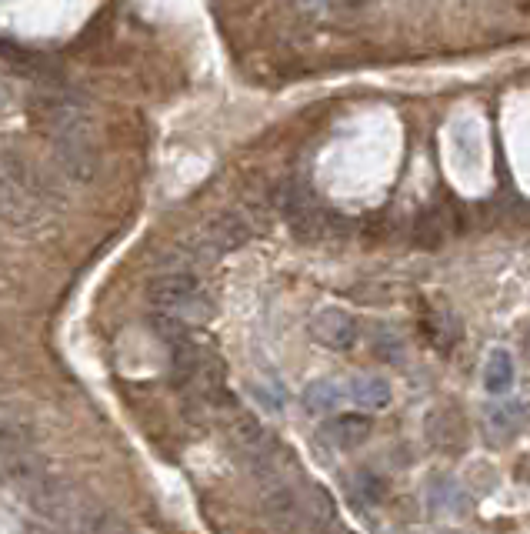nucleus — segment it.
Masks as SVG:
<instances>
[{
  "mask_svg": "<svg viewBox=\"0 0 530 534\" xmlns=\"http://www.w3.org/2000/svg\"><path fill=\"white\" fill-rule=\"evenodd\" d=\"M40 121L47 124V134L54 141L57 164L64 167L70 181H90L97 174V147L94 131H90V114L84 104L70 101V97H47L40 104Z\"/></svg>",
  "mask_w": 530,
  "mask_h": 534,
  "instance_id": "nucleus-1",
  "label": "nucleus"
},
{
  "mask_svg": "<svg viewBox=\"0 0 530 534\" xmlns=\"http://www.w3.org/2000/svg\"><path fill=\"white\" fill-rule=\"evenodd\" d=\"M147 301L154 304L160 314L180 318L187 324L207 321L214 314V301L200 288V281L190 271H167L147 284Z\"/></svg>",
  "mask_w": 530,
  "mask_h": 534,
  "instance_id": "nucleus-2",
  "label": "nucleus"
},
{
  "mask_svg": "<svg viewBox=\"0 0 530 534\" xmlns=\"http://www.w3.org/2000/svg\"><path fill=\"white\" fill-rule=\"evenodd\" d=\"M260 511L267 514V521L274 524V528L287 531V534L314 531L307 494H300L287 478L260 484Z\"/></svg>",
  "mask_w": 530,
  "mask_h": 534,
  "instance_id": "nucleus-3",
  "label": "nucleus"
},
{
  "mask_svg": "<svg viewBox=\"0 0 530 534\" xmlns=\"http://www.w3.org/2000/svg\"><path fill=\"white\" fill-rule=\"evenodd\" d=\"M0 177H4L7 184H14L20 194H27L34 204L44 207V211L60 204V187L54 184V177L40 164L30 161L24 151H17V147L0 144Z\"/></svg>",
  "mask_w": 530,
  "mask_h": 534,
  "instance_id": "nucleus-4",
  "label": "nucleus"
},
{
  "mask_svg": "<svg viewBox=\"0 0 530 534\" xmlns=\"http://www.w3.org/2000/svg\"><path fill=\"white\" fill-rule=\"evenodd\" d=\"M250 234H254V224L247 221V214L224 211V214H217L214 221H210L204 231L194 237V241H197L200 251H204L207 261H214L217 254L237 251L240 244H247Z\"/></svg>",
  "mask_w": 530,
  "mask_h": 534,
  "instance_id": "nucleus-5",
  "label": "nucleus"
},
{
  "mask_svg": "<svg viewBox=\"0 0 530 534\" xmlns=\"http://www.w3.org/2000/svg\"><path fill=\"white\" fill-rule=\"evenodd\" d=\"M310 338L317 344H324L330 351H347L354 348L357 341V321L354 314L340 311V308H324L314 314V321H310Z\"/></svg>",
  "mask_w": 530,
  "mask_h": 534,
  "instance_id": "nucleus-6",
  "label": "nucleus"
},
{
  "mask_svg": "<svg viewBox=\"0 0 530 534\" xmlns=\"http://www.w3.org/2000/svg\"><path fill=\"white\" fill-rule=\"evenodd\" d=\"M64 528L70 534H130L127 521L120 518V514H114L110 508H104V504H97L90 498L77 501V508L67 518Z\"/></svg>",
  "mask_w": 530,
  "mask_h": 534,
  "instance_id": "nucleus-7",
  "label": "nucleus"
},
{
  "mask_svg": "<svg viewBox=\"0 0 530 534\" xmlns=\"http://www.w3.org/2000/svg\"><path fill=\"white\" fill-rule=\"evenodd\" d=\"M44 478L40 464L30 458L27 448H14V444H0V484L27 491L30 484Z\"/></svg>",
  "mask_w": 530,
  "mask_h": 534,
  "instance_id": "nucleus-8",
  "label": "nucleus"
},
{
  "mask_svg": "<svg viewBox=\"0 0 530 534\" xmlns=\"http://www.w3.org/2000/svg\"><path fill=\"white\" fill-rule=\"evenodd\" d=\"M220 431H224V441H227L237 454H244L250 444H257V441L267 434L264 428H260V421L254 418V414H250V411H240L237 404L220 414Z\"/></svg>",
  "mask_w": 530,
  "mask_h": 534,
  "instance_id": "nucleus-9",
  "label": "nucleus"
},
{
  "mask_svg": "<svg viewBox=\"0 0 530 534\" xmlns=\"http://www.w3.org/2000/svg\"><path fill=\"white\" fill-rule=\"evenodd\" d=\"M37 441V424L20 404L0 398V444H14V448H27Z\"/></svg>",
  "mask_w": 530,
  "mask_h": 534,
  "instance_id": "nucleus-10",
  "label": "nucleus"
},
{
  "mask_svg": "<svg viewBox=\"0 0 530 534\" xmlns=\"http://www.w3.org/2000/svg\"><path fill=\"white\" fill-rule=\"evenodd\" d=\"M484 428L490 434V441H510L527 428V404L524 401H507L487 411Z\"/></svg>",
  "mask_w": 530,
  "mask_h": 534,
  "instance_id": "nucleus-11",
  "label": "nucleus"
},
{
  "mask_svg": "<svg viewBox=\"0 0 530 534\" xmlns=\"http://www.w3.org/2000/svg\"><path fill=\"white\" fill-rule=\"evenodd\" d=\"M370 431H374V424L364 414H337V418H330L324 424V441H330L334 448H357V444H364L370 438Z\"/></svg>",
  "mask_w": 530,
  "mask_h": 534,
  "instance_id": "nucleus-12",
  "label": "nucleus"
},
{
  "mask_svg": "<svg viewBox=\"0 0 530 534\" xmlns=\"http://www.w3.org/2000/svg\"><path fill=\"white\" fill-rule=\"evenodd\" d=\"M347 398L360 404L367 411H380L390 404V384L384 378H374V374H364V378H354L347 388Z\"/></svg>",
  "mask_w": 530,
  "mask_h": 534,
  "instance_id": "nucleus-13",
  "label": "nucleus"
},
{
  "mask_svg": "<svg viewBox=\"0 0 530 534\" xmlns=\"http://www.w3.org/2000/svg\"><path fill=\"white\" fill-rule=\"evenodd\" d=\"M340 401H344V388H340L337 381H330V378L310 381L304 388V408L310 414H330Z\"/></svg>",
  "mask_w": 530,
  "mask_h": 534,
  "instance_id": "nucleus-14",
  "label": "nucleus"
},
{
  "mask_svg": "<svg viewBox=\"0 0 530 534\" xmlns=\"http://www.w3.org/2000/svg\"><path fill=\"white\" fill-rule=\"evenodd\" d=\"M484 388L490 394H507L510 391V384H514V361H510V354L504 348H497V351H490V358L484 364Z\"/></svg>",
  "mask_w": 530,
  "mask_h": 534,
  "instance_id": "nucleus-15",
  "label": "nucleus"
},
{
  "mask_svg": "<svg viewBox=\"0 0 530 534\" xmlns=\"http://www.w3.org/2000/svg\"><path fill=\"white\" fill-rule=\"evenodd\" d=\"M350 494L360 501H384V481L370 471H360L357 478H350Z\"/></svg>",
  "mask_w": 530,
  "mask_h": 534,
  "instance_id": "nucleus-16",
  "label": "nucleus"
},
{
  "mask_svg": "<svg viewBox=\"0 0 530 534\" xmlns=\"http://www.w3.org/2000/svg\"><path fill=\"white\" fill-rule=\"evenodd\" d=\"M330 4V0H297V7H300V11H324V7Z\"/></svg>",
  "mask_w": 530,
  "mask_h": 534,
  "instance_id": "nucleus-17",
  "label": "nucleus"
},
{
  "mask_svg": "<svg viewBox=\"0 0 530 534\" xmlns=\"http://www.w3.org/2000/svg\"><path fill=\"white\" fill-rule=\"evenodd\" d=\"M334 7H340V11H360V7L367 4V0H330Z\"/></svg>",
  "mask_w": 530,
  "mask_h": 534,
  "instance_id": "nucleus-18",
  "label": "nucleus"
},
{
  "mask_svg": "<svg viewBox=\"0 0 530 534\" xmlns=\"http://www.w3.org/2000/svg\"><path fill=\"white\" fill-rule=\"evenodd\" d=\"M24 534H57L54 528H47V524H27Z\"/></svg>",
  "mask_w": 530,
  "mask_h": 534,
  "instance_id": "nucleus-19",
  "label": "nucleus"
},
{
  "mask_svg": "<svg viewBox=\"0 0 530 534\" xmlns=\"http://www.w3.org/2000/svg\"><path fill=\"white\" fill-rule=\"evenodd\" d=\"M310 534H347V531H340V528H334V524H324V528H314Z\"/></svg>",
  "mask_w": 530,
  "mask_h": 534,
  "instance_id": "nucleus-20",
  "label": "nucleus"
},
{
  "mask_svg": "<svg viewBox=\"0 0 530 534\" xmlns=\"http://www.w3.org/2000/svg\"><path fill=\"white\" fill-rule=\"evenodd\" d=\"M4 104H7V87L0 84V107H4Z\"/></svg>",
  "mask_w": 530,
  "mask_h": 534,
  "instance_id": "nucleus-21",
  "label": "nucleus"
},
{
  "mask_svg": "<svg viewBox=\"0 0 530 534\" xmlns=\"http://www.w3.org/2000/svg\"><path fill=\"white\" fill-rule=\"evenodd\" d=\"M520 4H524V11H530V0H520Z\"/></svg>",
  "mask_w": 530,
  "mask_h": 534,
  "instance_id": "nucleus-22",
  "label": "nucleus"
},
{
  "mask_svg": "<svg viewBox=\"0 0 530 534\" xmlns=\"http://www.w3.org/2000/svg\"><path fill=\"white\" fill-rule=\"evenodd\" d=\"M527 354H530V338H527Z\"/></svg>",
  "mask_w": 530,
  "mask_h": 534,
  "instance_id": "nucleus-23",
  "label": "nucleus"
}]
</instances>
